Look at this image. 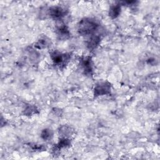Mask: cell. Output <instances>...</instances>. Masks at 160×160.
<instances>
[{
    "instance_id": "cell-10",
    "label": "cell",
    "mask_w": 160,
    "mask_h": 160,
    "mask_svg": "<svg viewBox=\"0 0 160 160\" xmlns=\"http://www.w3.org/2000/svg\"><path fill=\"white\" fill-rule=\"evenodd\" d=\"M41 138L46 141L49 140L52 137V132L49 129H44L41 132Z\"/></svg>"
},
{
    "instance_id": "cell-7",
    "label": "cell",
    "mask_w": 160,
    "mask_h": 160,
    "mask_svg": "<svg viewBox=\"0 0 160 160\" xmlns=\"http://www.w3.org/2000/svg\"><path fill=\"white\" fill-rule=\"evenodd\" d=\"M121 12V7L119 4L112 5L110 7L109 14L112 18H116L118 17Z\"/></svg>"
},
{
    "instance_id": "cell-5",
    "label": "cell",
    "mask_w": 160,
    "mask_h": 160,
    "mask_svg": "<svg viewBox=\"0 0 160 160\" xmlns=\"http://www.w3.org/2000/svg\"><path fill=\"white\" fill-rule=\"evenodd\" d=\"M49 14L54 19H60L64 15V11L60 7H52L49 10Z\"/></svg>"
},
{
    "instance_id": "cell-3",
    "label": "cell",
    "mask_w": 160,
    "mask_h": 160,
    "mask_svg": "<svg viewBox=\"0 0 160 160\" xmlns=\"http://www.w3.org/2000/svg\"><path fill=\"white\" fill-rule=\"evenodd\" d=\"M111 86L109 83L101 82L96 85L94 88V95L96 96L109 93Z\"/></svg>"
},
{
    "instance_id": "cell-8",
    "label": "cell",
    "mask_w": 160,
    "mask_h": 160,
    "mask_svg": "<svg viewBox=\"0 0 160 160\" xmlns=\"http://www.w3.org/2000/svg\"><path fill=\"white\" fill-rule=\"evenodd\" d=\"M58 34L61 38H66L69 35V32L68 28L65 25H62L58 28Z\"/></svg>"
},
{
    "instance_id": "cell-6",
    "label": "cell",
    "mask_w": 160,
    "mask_h": 160,
    "mask_svg": "<svg viewBox=\"0 0 160 160\" xmlns=\"http://www.w3.org/2000/svg\"><path fill=\"white\" fill-rule=\"evenodd\" d=\"M101 38L99 36H92L88 42V48L89 49H94L99 44L100 42Z\"/></svg>"
},
{
    "instance_id": "cell-1",
    "label": "cell",
    "mask_w": 160,
    "mask_h": 160,
    "mask_svg": "<svg viewBox=\"0 0 160 160\" xmlns=\"http://www.w3.org/2000/svg\"><path fill=\"white\" fill-rule=\"evenodd\" d=\"M99 24L97 21L92 18H84L82 19L78 24V32L80 34L89 35L92 34L98 28Z\"/></svg>"
},
{
    "instance_id": "cell-4",
    "label": "cell",
    "mask_w": 160,
    "mask_h": 160,
    "mask_svg": "<svg viewBox=\"0 0 160 160\" xmlns=\"http://www.w3.org/2000/svg\"><path fill=\"white\" fill-rule=\"evenodd\" d=\"M81 65L82 69L84 71V72L86 74H91L92 69V61L90 57L87 56L83 58L81 60Z\"/></svg>"
},
{
    "instance_id": "cell-2",
    "label": "cell",
    "mask_w": 160,
    "mask_h": 160,
    "mask_svg": "<svg viewBox=\"0 0 160 160\" xmlns=\"http://www.w3.org/2000/svg\"><path fill=\"white\" fill-rule=\"evenodd\" d=\"M51 57L54 63L58 66L65 65L69 59V55L68 54H62L58 51L51 52Z\"/></svg>"
},
{
    "instance_id": "cell-9",
    "label": "cell",
    "mask_w": 160,
    "mask_h": 160,
    "mask_svg": "<svg viewBox=\"0 0 160 160\" xmlns=\"http://www.w3.org/2000/svg\"><path fill=\"white\" fill-rule=\"evenodd\" d=\"M49 39L46 40L45 38H42L39 39L36 44H35V47L38 49H43L45 48L46 47H48L49 45Z\"/></svg>"
}]
</instances>
